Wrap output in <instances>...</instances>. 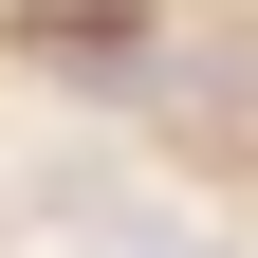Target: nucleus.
Here are the masks:
<instances>
[{
	"mask_svg": "<svg viewBox=\"0 0 258 258\" xmlns=\"http://www.w3.org/2000/svg\"><path fill=\"white\" fill-rule=\"evenodd\" d=\"M166 258H221V240H166Z\"/></svg>",
	"mask_w": 258,
	"mask_h": 258,
	"instance_id": "2",
	"label": "nucleus"
},
{
	"mask_svg": "<svg viewBox=\"0 0 258 258\" xmlns=\"http://www.w3.org/2000/svg\"><path fill=\"white\" fill-rule=\"evenodd\" d=\"M19 55H55V74L129 92V74H148V19H129V0H19Z\"/></svg>",
	"mask_w": 258,
	"mask_h": 258,
	"instance_id": "1",
	"label": "nucleus"
}]
</instances>
